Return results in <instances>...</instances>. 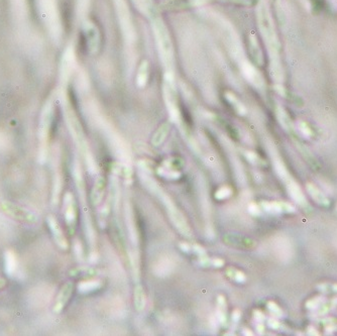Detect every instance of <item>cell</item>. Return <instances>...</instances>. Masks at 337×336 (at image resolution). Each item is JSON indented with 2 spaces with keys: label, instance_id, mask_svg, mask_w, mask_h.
I'll return each instance as SVG.
<instances>
[{
  "label": "cell",
  "instance_id": "cell-1",
  "mask_svg": "<svg viewBox=\"0 0 337 336\" xmlns=\"http://www.w3.org/2000/svg\"><path fill=\"white\" fill-rule=\"evenodd\" d=\"M150 19L152 21V26L154 29L156 42L163 64L165 65L168 73H172V70L174 68V50L168 28L166 27L164 21L159 14L153 16Z\"/></svg>",
  "mask_w": 337,
  "mask_h": 336
},
{
  "label": "cell",
  "instance_id": "cell-2",
  "mask_svg": "<svg viewBox=\"0 0 337 336\" xmlns=\"http://www.w3.org/2000/svg\"><path fill=\"white\" fill-rule=\"evenodd\" d=\"M257 21L261 36L264 39L266 46L268 48L271 60L279 59L280 43L276 33V29L271 14L266 6L262 3H260L257 8Z\"/></svg>",
  "mask_w": 337,
  "mask_h": 336
},
{
  "label": "cell",
  "instance_id": "cell-3",
  "mask_svg": "<svg viewBox=\"0 0 337 336\" xmlns=\"http://www.w3.org/2000/svg\"><path fill=\"white\" fill-rule=\"evenodd\" d=\"M0 211L11 219L22 223L33 224L38 222V216L32 211L10 201L0 202Z\"/></svg>",
  "mask_w": 337,
  "mask_h": 336
},
{
  "label": "cell",
  "instance_id": "cell-4",
  "mask_svg": "<svg viewBox=\"0 0 337 336\" xmlns=\"http://www.w3.org/2000/svg\"><path fill=\"white\" fill-rule=\"evenodd\" d=\"M114 3L116 6L123 38L128 46H133L136 42V33L126 2L125 0H114Z\"/></svg>",
  "mask_w": 337,
  "mask_h": 336
},
{
  "label": "cell",
  "instance_id": "cell-5",
  "mask_svg": "<svg viewBox=\"0 0 337 336\" xmlns=\"http://www.w3.org/2000/svg\"><path fill=\"white\" fill-rule=\"evenodd\" d=\"M241 70L245 78L256 88H262L264 85V80L260 72L247 60L241 61Z\"/></svg>",
  "mask_w": 337,
  "mask_h": 336
},
{
  "label": "cell",
  "instance_id": "cell-6",
  "mask_svg": "<svg viewBox=\"0 0 337 336\" xmlns=\"http://www.w3.org/2000/svg\"><path fill=\"white\" fill-rule=\"evenodd\" d=\"M52 115H53V109L52 105L48 103L45 108L43 109L41 119H40V127H39V139L42 143V145H46L48 136H49V130L52 122Z\"/></svg>",
  "mask_w": 337,
  "mask_h": 336
},
{
  "label": "cell",
  "instance_id": "cell-7",
  "mask_svg": "<svg viewBox=\"0 0 337 336\" xmlns=\"http://www.w3.org/2000/svg\"><path fill=\"white\" fill-rule=\"evenodd\" d=\"M163 88H164V96H165V100L168 105V108L170 109V111L173 112V114H174V112L177 110V91H176L172 73H167V75L165 76Z\"/></svg>",
  "mask_w": 337,
  "mask_h": 336
},
{
  "label": "cell",
  "instance_id": "cell-8",
  "mask_svg": "<svg viewBox=\"0 0 337 336\" xmlns=\"http://www.w3.org/2000/svg\"><path fill=\"white\" fill-rule=\"evenodd\" d=\"M72 292H73V284L71 282L66 283L62 289L60 290L57 298H56V302L54 304V308L53 311L55 313H60L65 306L67 305L68 301L70 300L71 296H72Z\"/></svg>",
  "mask_w": 337,
  "mask_h": 336
},
{
  "label": "cell",
  "instance_id": "cell-9",
  "mask_svg": "<svg viewBox=\"0 0 337 336\" xmlns=\"http://www.w3.org/2000/svg\"><path fill=\"white\" fill-rule=\"evenodd\" d=\"M47 222H48V225H49V228L54 237V240L56 242V244L63 250H66L68 248V244H67V241L64 237V233H63V230L61 228V226L59 225L57 219L53 216V215H49L47 217Z\"/></svg>",
  "mask_w": 337,
  "mask_h": 336
},
{
  "label": "cell",
  "instance_id": "cell-10",
  "mask_svg": "<svg viewBox=\"0 0 337 336\" xmlns=\"http://www.w3.org/2000/svg\"><path fill=\"white\" fill-rule=\"evenodd\" d=\"M306 191L318 205H321L324 207H328L330 205L329 198L313 183L306 184Z\"/></svg>",
  "mask_w": 337,
  "mask_h": 336
},
{
  "label": "cell",
  "instance_id": "cell-11",
  "mask_svg": "<svg viewBox=\"0 0 337 336\" xmlns=\"http://www.w3.org/2000/svg\"><path fill=\"white\" fill-rule=\"evenodd\" d=\"M85 33L88 42V47L91 51V53L97 52L100 44V38H99V32L98 29L93 25L92 23H88L85 26Z\"/></svg>",
  "mask_w": 337,
  "mask_h": 336
},
{
  "label": "cell",
  "instance_id": "cell-12",
  "mask_svg": "<svg viewBox=\"0 0 337 336\" xmlns=\"http://www.w3.org/2000/svg\"><path fill=\"white\" fill-rule=\"evenodd\" d=\"M17 257L16 253L12 250H7L4 252V272L8 277H13L17 270Z\"/></svg>",
  "mask_w": 337,
  "mask_h": 336
},
{
  "label": "cell",
  "instance_id": "cell-13",
  "mask_svg": "<svg viewBox=\"0 0 337 336\" xmlns=\"http://www.w3.org/2000/svg\"><path fill=\"white\" fill-rule=\"evenodd\" d=\"M132 1L138 6V8L149 18H152L153 16L159 14L153 0H132Z\"/></svg>",
  "mask_w": 337,
  "mask_h": 336
},
{
  "label": "cell",
  "instance_id": "cell-14",
  "mask_svg": "<svg viewBox=\"0 0 337 336\" xmlns=\"http://www.w3.org/2000/svg\"><path fill=\"white\" fill-rule=\"evenodd\" d=\"M66 210H65V217H66V222L71 229L74 227L75 220H76V210H75V204L70 195L66 196Z\"/></svg>",
  "mask_w": 337,
  "mask_h": 336
},
{
  "label": "cell",
  "instance_id": "cell-15",
  "mask_svg": "<svg viewBox=\"0 0 337 336\" xmlns=\"http://www.w3.org/2000/svg\"><path fill=\"white\" fill-rule=\"evenodd\" d=\"M249 45H250V51H251V54H252L253 60L258 65H261L262 61H263L262 53H261V50L259 48V45H258V43H257L256 38H255L254 35H251V37L249 38Z\"/></svg>",
  "mask_w": 337,
  "mask_h": 336
},
{
  "label": "cell",
  "instance_id": "cell-16",
  "mask_svg": "<svg viewBox=\"0 0 337 336\" xmlns=\"http://www.w3.org/2000/svg\"><path fill=\"white\" fill-rule=\"evenodd\" d=\"M297 145V149L300 151V153L302 154V156L304 157V159L307 161V163L312 167V168L316 169L319 166L318 161L316 160V158L314 157V155L311 153V151L306 148L305 145H303L301 142H296Z\"/></svg>",
  "mask_w": 337,
  "mask_h": 336
},
{
  "label": "cell",
  "instance_id": "cell-17",
  "mask_svg": "<svg viewBox=\"0 0 337 336\" xmlns=\"http://www.w3.org/2000/svg\"><path fill=\"white\" fill-rule=\"evenodd\" d=\"M149 78V63L147 61H144L139 68V72L137 75V85L140 88L145 87Z\"/></svg>",
  "mask_w": 337,
  "mask_h": 336
},
{
  "label": "cell",
  "instance_id": "cell-18",
  "mask_svg": "<svg viewBox=\"0 0 337 336\" xmlns=\"http://www.w3.org/2000/svg\"><path fill=\"white\" fill-rule=\"evenodd\" d=\"M277 115H278V118L281 122V124L287 129V130H291L293 129L294 127V124L292 122V119L291 117L289 116V114L287 113V111L281 107V106H278L277 107Z\"/></svg>",
  "mask_w": 337,
  "mask_h": 336
},
{
  "label": "cell",
  "instance_id": "cell-19",
  "mask_svg": "<svg viewBox=\"0 0 337 336\" xmlns=\"http://www.w3.org/2000/svg\"><path fill=\"white\" fill-rule=\"evenodd\" d=\"M168 131H170V124H168V123H164V124H163V125L157 130V132L155 133V136H154V138H153V140H152V143H153L155 146H159V145H161V144L164 142V140L166 139V137H167Z\"/></svg>",
  "mask_w": 337,
  "mask_h": 336
},
{
  "label": "cell",
  "instance_id": "cell-20",
  "mask_svg": "<svg viewBox=\"0 0 337 336\" xmlns=\"http://www.w3.org/2000/svg\"><path fill=\"white\" fill-rule=\"evenodd\" d=\"M337 306V298H333L327 302H323L322 305L316 310L317 311V314L319 316H322V315H325L327 313H329L330 311H332L333 309H335Z\"/></svg>",
  "mask_w": 337,
  "mask_h": 336
},
{
  "label": "cell",
  "instance_id": "cell-21",
  "mask_svg": "<svg viewBox=\"0 0 337 336\" xmlns=\"http://www.w3.org/2000/svg\"><path fill=\"white\" fill-rule=\"evenodd\" d=\"M298 130L299 132L304 137V138H307V139H311L313 138L314 136V130L312 129V127L310 126V124L304 120H299L298 121Z\"/></svg>",
  "mask_w": 337,
  "mask_h": 336
},
{
  "label": "cell",
  "instance_id": "cell-22",
  "mask_svg": "<svg viewBox=\"0 0 337 336\" xmlns=\"http://www.w3.org/2000/svg\"><path fill=\"white\" fill-rule=\"evenodd\" d=\"M316 288L322 294H337V283H319Z\"/></svg>",
  "mask_w": 337,
  "mask_h": 336
},
{
  "label": "cell",
  "instance_id": "cell-23",
  "mask_svg": "<svg viewBox=\"0 0 337 336\" xmlns=\"http://www.w3.org/2000/svg\"><path fill=\"white\" fill-rule=\"evenodd\" d=\"M323 302H324V298L322 296H315V297L309 299L305 303V308L308 310L314 311V310H317L322 305Z\"/></svg>",
  "mask_w": 337,
  "mask_h": 336
},
{
  "label": "cell",
  "instance_id": "cell-24",
  "mask_svg": "<svg viewBox=\"0 0 337 336\" xmlns=\"http://www.w3.org/2000/svg\"><path fill=\"white\" fill-rule=\"evenodd\" d=\"M6 280L4 278H0V291L6 287Z\"/></svg>",
  "mask_w": 337,
  "mask_h": 336
}]
</instances>
